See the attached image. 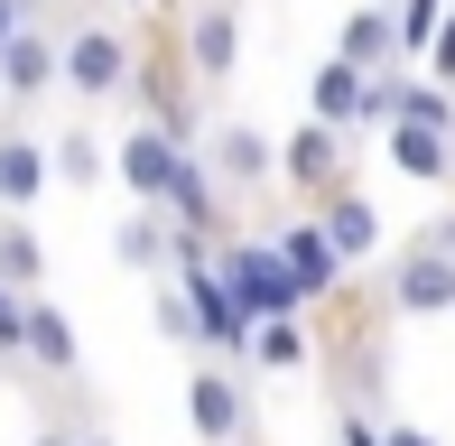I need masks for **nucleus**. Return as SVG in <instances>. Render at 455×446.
Wrapping results in <instances>:
<instances>
[{"label":"nucleus","instance_id":"f257e3e1","mask_svg":"<svg viewBox=\"0 0 455 446\" xmlns=\"http://www.w3.org/2000/svg\"><path fill=\"white\" fill-rule=\"evenodd\" d=\"M279 177L307 195V205H325L335 187H354V158H344V131L335 121H298V131L279 139Z\"/></svg>","mask_w":455,"mask_h":446},{"label":"nucleus","instance_id":"f03ea898","mask_svg":"<svg viewBox=\"0 0 455 446\" xmlns=\"http://www.w3.org/2000/svg\"><path fill=\"white\" fill-rule=\"evenodd\" d=\"M131 75H140V56H131V37H121L112 19H84V28L66 37V84L84 93V103H102V93H131Z\"/></svg>","mask_w":455,"mask_h":446},{"label":"nucleus","instance_id":"7ed1b4c3","mask_svg":"<svg viewBox=\"0 0 455 446\" xmlns=\"http://www.w3.org/2000/svg\"><path fill=\"white\" fill-rule=\"evenodd\" d=\"M177 168H186V139L168 131V121H140L131 139L112 149V177L140 195V205H168V187H177Z\"/></svg>","mask_w":455,"mask_h":446},{"label":"nucleus","instance_id":"20e7f679","mask_svg":"<svg viewBox=\"0 0 455 446\" xmlns=\"http://www.w3.org/2000/svg\"><path fill=\"white\" fill-rule=\"evenodd\" d=\"M390 307H400V316H446L455 307V251H446V242L419 233L400 260H390Z\"/></svg>","mask_w":455,"mask_h":446},{"label":"nucleus","instance_id":"39448f33","mask_svg":"<svg viewBox=\"0 0 455 446\" xmlns=\"http://www.w3.org/2000/svg\"><path fill=\"white\" fill-rule=\"evenodd\" d=\"M242 66V10L233 0H196L186 19V84H223Z\"/></svg>","mask_w":455,"mask_h":446},{"label":"nucleus","instance_id":"423d86ee","mask_svg":"<svg viewBox=\"0 0 455 446\" xmlns=\"http://www.w3.org/2000/svg\"><path fill=\"white\" fill-rule=\"evenodd\" d=\"M56 75H66V37H47V28L28 19V28L0 47V93H10V103H37Z\"/></svg>","mask_w":455,"mask_h":446},{"label":"nucleus","instance_id":"0eeeda50","mask_svg":"<svg viewBox=\"0 0 455 446\" xmlns=\"http://www.w3.org/2000/svg\"><path fill=\"white\" fill-rule=\"evenodd\" d=\"M186 418H196L204 446H242V428H251V400H242L233 372H196V381H186Z\"/></svg>","mask_w":455,"mask_h":446},{"label":"nucleus","instance_id":"6e6552de","mask_svg":"<svg viewBox=\"0 0 455 446\" xmlns=\"http://www.w3.org/2000/svg\"><path fill=\"white\" fill-rule=\"evenodd\" d=\"M279 260L307 279V298H335V289H344V260H335V242H325L316 205H307L298 223H279Z\"/></svg>","mask_w":455,"mask_h":446},{"label":"nucleus","instance_id":"1a4fd4ad","mask_svg":"<svg viewBox=\"0 0 455 446\" xmlns=\"http://www.w3.org/2000/svg\"><path fill=\"white\" fill-rule=\"evenodd\" d=\"M214 177H223V187H270V177H279V149H270V131H251V121H223V131H214Z\"/></svg>","mask_w":455,"mask_h":446},{"label":"nucleus","instance_id":"9d476101","mask_svg":"<svg viewBox=\"0 0 455 446\" xmlns=\"http://www.w3.org/2000/svg\"><path fill=\"white\" fill-rule=\"evenodd\" d=\"M381 139H390V168H400V177H419V187H455V139H446V131L381 121Z\"/></svg>","mask_w":455,"mask_h":446},{"label":"nucleus","instance_id":"9b49d317","mask_svg":"<svg viewBox=\"0 0 455 446\" xmlns=\"http://www.w3.org/2000/svg\"><path fill=\"white\" fill-rule=\"evenodd\" d=\"M47 187H56V168H47V139L10 131V139H0V205H10V214H28Z\"/></svg>","mask_w":455,"mask_h":446},{"label":"nucleus","instance_id":"f8f14e48","mask_svg":"<svg viewBox=\"0 0 455 446\" xmlns=\"http://www.w3.org/2000/svg\"><path fill=\"white\" fill-rule=\"evenodd\" d=\"M335 56H344V66H363V75H390V66H400V28H390V10H381V0H363V10L344 19Z\"/></svg>","mask_w":455,"mask_h":446},{"label":"nucleus","instance_id":"ddd939ff","mask_svg":"<svg viewBox=\"0 0 455 446\" xmlns=\"http://www.w3.org/2000/svg\"><path fill=\"white\" fill-rule=\"evenodd\" d=\"M363 93H371V75L344 66V56H325V66L307 75V103H316V121H335V131H354V121H363Z\"/></svg>","mask_w":455,"mask_h":446},{"label":"nucleus","instance_id":"4468645a","mask_svg":"<svg viewBox=\"0 0 455 446\" xmlns=\"http://www.w3.org/2000/svg\"><path fill=\"white\" fill-rule=\"evenodd\" d=\"M316 223H325V242H335V260H371V242H381V214H371L354 187H335V195H325Z\"/></svg>","mask_w":455,"mask_h":446},{"label":"nucleus","instance_id":"2eb2a0df","mask_svg":"<svg viewBox=\"0 0 455 446\" xmlns=\"http://www.w3.org/2000/svg\"><path fill=\"white\" fill-rule=\"evenodd\" d=\"M19 354H37L47 372H75V326L47 307V298H19Z\"/></svg>","mask_w":455,"mask_h":446},{"label":"nucleus","instance_id":"dca6fc26","mask_svg":"<svg viewBox=\"0 0 455 446\" xmlns=\"http://www.w3.org/2000/svg\"><path fill=\"white\" fill-rule=\"evenodd\" d=\"M0 279H10V289L19 298H37V279H47V251H37V233H28V223H0Z\"/></svg>","mask_w":455,"mask_h":446},{"label":"nucleus","instance_id":"f3484780","mask_svg":"<svg viewBox=\"0 0 455 446\" xmlns=\"http://www.w3.org/2000/svg\"><path fill=\"white\" fill-rule=\"evenodd\" d=\"M112 260H121V270H158V260H168V223H158V205H140L112 233Z\"/></svg>","mask_w":455,"mask_h":446},{"label":"nucleus","instance_id":"a211bd4d","mask_svg":"<svg viewBox=\"0 0 455 446\" xmlns=\"http://www.w3.org/2000/svg\"><path fill=\"white\" fill-rule=\"evenodd\" d=\"M47 168H56V187H93L112 158H102V139H93V131H66V139H47Z\"/></svg>","mask_w":455,"mask_h":446},{"label":"nucleus","instance_id":"6ab92c4d","mask_svg":"<svg viewBox=\"0 0 455 446\" xmlns=\"http://www.w3.org/2000/svg\"><path fill=\"white\" fill-rule=\"evenodd\" d=\"M251 362H270V372H298V362H307L298 316H260V326H251Z\"/></svg>","mask_w":455,"mask_h":446},{"label":"nucleus","instance_id":"aec40b11","mask_svg":"<svg viewBox=\"0 0 455 446\" xmlns=\"http://www.w3.org/2000/svg\"><path fill=\"white\" fill-rule=\"evenodd\" d=\"M446 10H455V0H400V10H390V28H400V56H427V47H437Z\"/></svg>","mask_w":455,"mask_h":446},{"label":"nucleus","instance_id":"412c9836","mask_svg":"<svg viewBox=\"0 0 455 446\" xmlns=\"http://www.w3.org/2000/svg\"><path fill=\"white\" fill-rule=\"evenodd\" d=\"M158 335L196 344V307H186V289H158Z\"/></svg>","mask_w":455,"mask_h":446},{"label":"nucleus","instance_id":"4be33fe9","mask_svg":"<svg viewBox=\"0 0 455 446\" xmlns=\"http://www.w3.org/2000/svg\"><path fill=\"white\" fill-rule=\"evenodd\" d=\"M427 75L455 93V10H446V28H437V47H427Z\"/></svg>","mask_w":455,"mask_h":446},{"label":"nucleus","instance_id":"5701e85b","mask_svg":"<svg viewBox=\"0 0 455 446\" xmlns=\"http://www.w3.org/2000/svg\"><path fill=\"white\" fill-rule=\"evenodd\" d=\"M335 446H381V428H371L363 410H344V428H335Z\"/></svg>","mask_w":455,"mask_h":446},{"label":"nucleus","instance_id":"b1692460","mask_svg":"<svg viewBox=\"0 0 455 446\" xmlns=\"http://www.w3.org/2000/svg\"><path fill=\"white\" fill-rule=\"evenodd\" d=\"M19 28H28V0H0V47H10Z\"/></svg>","mask_w":455,"mask_h":446},{"label":"nucleus","instance_id":"393cba45","mask_svg":"<svg viewBox=\"0 0 455 446\" xmlns=\"http://www.w3.org/2000/svg\"><path fill=\"white\" fill-rule=\"evenodd\" d=\"M381 446H446V437H427V428H381Z\"/></svg>","mask_w":455,"mask_h":446},{"label":"nucleus","instance_id":"a878e982","mask_svg":"<svg viewBox=\"0 0 455 446\" xmlns=\"http://www.w3.org/2000/svg\"><path fill=\"white\" fill-rule=\"evenodd\" d=\"M10 316H19V289H10V279H0V326H10Z\"/></svg>","mask_w":455,"mask_h":446},{"label":"nucleus","instance_id":"bb28decb","mask_svg":"<svg viewBox=\"0 0 455 446\" xmlns=\"http://www.w3.org/2000/svg\"><path fill=\"white\" fill-rule=\"evenodd\" d=\"M37 446H75V437H66V428H47V437H37Z\"/></svg>","mask_w":455,"mask_h":446},{"label":"nucleus","instance_id":"cd10ccee","mask_svg":"<svg viewBox=\"0 0 455 446\" xmlns=\"http://www.w3.org/2000/svg\"><path fill=\"white\" fill-rule=\"evenodd\" d=\"M121 10H158V0H121Z\"/></svg>","mask_w":455,"mask_h":446},{"label":"nucleus","instance_id":"c85d7f7f","mask_svg":"<svg viewBox=\"0 0 455 446\" xmlns=\"http://www.w3.org/2000/svg\"><path fill=\"white\" fill-rule=\"evenodd\" d=\"M75 446H112V437H75Z\"/></svg>","mask_w":455,"mask_h":446}]
</instances>
